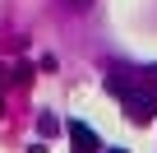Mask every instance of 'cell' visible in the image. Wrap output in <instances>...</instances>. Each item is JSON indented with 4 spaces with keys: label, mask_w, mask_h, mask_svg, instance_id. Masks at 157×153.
<instances>
[{
    "label": "cell",
    "mask_w": 157,
    "mask_h": 153,
    "mask_svg": "<svg viewBox=\"0 0 157 153\" xmlns=\"http://www.w3.org/2000/svg\"><path fill=\"white\" fill-rule=\"evenodd\" d=\"M111 93H116V98L125 102V116H129L134 125H148V121L157 116V98H139V93H129V88H125L120 79H111Z\"/></svg>",
    "instance_id": "cell-1"
},
{
    "label": "cell",
    "mask_w": 157,
    "mask_h": 153,
    "mask_svg": "<svg viewBox=\"0 0 157 153\" xmlns=\"http://www.w3.org/2000/svg\"><path fill=\"white\" fill-rule=\"evenodd\" d=\"M69 139L78 144L74 153H97V135H93V130H88L83 121H69Z\"/></svg>",
    "instance_id": "cell-2"
},
{
    "label": "cell",
    "mask_w": 157,
    "mask_h": 153,
    "mask_svg": "<svg viewBox=\"0 0 157 153\" xmlns=\"http://www.w3.org/2000/svg\"><path fill=\"white\" fill-rule=\"evenodd\" d=\"M111 153H129V148H111Z\"/></svg>",
    "instance_id": "cell-3"
},
{
    "label": "cell",
    "mask_w": 157,
    "mask_h": 153,
    "mask_svg": "<svg viewBox=\"0 0 157 153\" xmlns=\"http://www.w3.org/2000/svg\"><path fill=\"white\" fill-rule=\"evenodd\" d=\"M152 84H157V70H152Z\"/></svg>",
    "instance_id": "cell-4"
}]
</instances>
